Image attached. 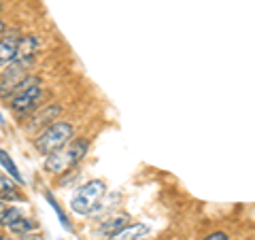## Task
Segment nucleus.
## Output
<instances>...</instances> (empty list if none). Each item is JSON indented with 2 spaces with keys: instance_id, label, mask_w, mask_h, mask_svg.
Segmentation results:
<instances>
[{
  "instance_id": "nucleus-1",
  "label": "nucleus",
  "mask_w": 255,
  "mask_h": 240,
  "mask_svg": "<svg viewBox=\"0 0 255 240\" xmlns=\"http://www.w3.org/2000/svg\"><path fill=\"white\" fill-rule=\"evenodd\" d=\"M75 136V127L68 121H53L51 125H47L45 130H41L34 138V149L38 155H51L55 151H60L73 140Z\"/></svg>"
},
{
  "instance_id": "nucleus-2",
  "label": "nucleus",
  "mask_w": 255,
  "mask_h": 240,
  "mask_svg": "<svg viewBox=\"0 0 255 240\" xmlns=\"http://www.w3.org/2000/svg\"><path fill=\"white\" fill-rule=\"evenodd\" d=\"M105 191H107L105 181H100V179L87 181L85 185H81L77 189V194L73 196V200H70V209H73V213H77V215L94 213L96 206L100 202V198L105 196Z\"/></svg>"
},
{
  "instance_id": "nucleus-3",
  "label": "nucleus",
  "mask_w": 255,
  "mask_h": 240,
  "mask_svg": "<svg viewBox=\"0 0 255 240\" xmlns=\"http://www.w3.org/2000/svg\"><path fill=\"white\" fill-rule=\"evenodd\" d=\"M45 96H47V92L41 83V85L28 87V90L15 94L9 100V107L17 117H28V115L34 113V111H38V107H41L43 100H45Z\"/></svg>"
},
{
  "instance_id": "nucleus-4",
  "label": "nucleus",
  "mask_w": 255,
  "mask_h": 240,
  "mask_svg": "<svg viewBox=\"0 0 255 240\" xmlns=\"http://www.w3.org/2000/svg\"><path fill=\"white\" fill-rule=\"evenodd\" d=\"M41 47H43V41L36 34L21 36L19 45H17V53H15V60H34V55Z\"/></svg>"
},
{
  "instance_id": "nucleus-5",
  "label": "nucleus",
  "mask_w": 255,
  "mask_h": 240,
  "mask_svg": "<svg viewBox=\"0 0 255 240\" xmlns=\"http://www.w3.org/2000/svg\"><path fill=\"white\" fill-rule=\"evenodd\" d=\"M62 115V107L60 105H45L43 111H38V113L32 117L30 121V130H34V127H43V125H51L53 121H58Z\"/></svg>"
},
{
  "instance_id": "nucleus-6",
  "label": "nucleus",
  "mask_w": 255,
  "mask_h": 240,
  "mask_svg": "<svg viewBox=\"0 0 255 240\" xmlns=\"http://www.w3.org/2000/svg\"><path fill=\"white\" fill-rule=\"evenodd\" d=\"M68 168H73V166H70V157L66 153V147L45 157V170L49 174H62V172H66Z\"/></svg>"
},
{
  "instance_id": "nucleus-7",
  "label": "nucleus",
  "mask_w": 255,
  "mask_h": 240,
  "mask_svg": "<svg viewBox=\"0 0 255 240\" xmlns=\"http://www.w3.org/2000/svg\"><path fill=\"white\" fill-rule=\"evenodd\" d=\"M21 34L19 32H6L4 38L0 41V64H9L15 60V53H17V45H19Z\"/></svg>"
},
{
  "instance_id": "nucleus-8",
  "label": "nucleus",
  "mask_w": 255,
  "mask_h": 240,
  "mask_svg": "<svg viewBox=\"0 0 255 240\" xmlns=\"http://www.w3.org/2000/svg\"><path fill=\"white\" fill-rule=\"evenodd\" d=\"M126 226H130V217H128L126 213H117V215H111L109 219H105L102 221V226H100V230H98V234L100 236H113V234H117L119 230H124Z\"/></svg>"
},
{
  "instance_id": "nucleus-9",
  "label": "nucleus",
  "mask_w": 255,
  "mask_h": 240,
  "mask_svg": "<svg viewBox=\"0 0 255 240\" xmlns=\"http://www.w3.org/2000/svg\"><path fill=\"white\" fill-rule=\"evenodd\" d=\"M87 151H90V140H87V138L70 140L68 145H66V153L70 157V166H77L87 155Z\"/></svg>"
},
{
  "instance_id": "nucleus-10",
  "label": "nucleus",
  "mask_w": 255,
  "mask_h": 240,
  "mask_svg": "<svg viewBox=\"0 0 255 240\" xmlns=\"http://www.w3.org/2000/svg\"><path fill=\"white\" fill-rule=\"evenodd\" d=\"M147 234H149V226H145V223H134V226H126L124 230H119L117 234L109 236V240H134V238H140Z\"/></svg>"
},
{
  "instance_id": "nucleus-11",
  "label": "nucleus",
  "mask_w": 255,
  "mask_h": 240,
  "mask_svg": "<svg viewBox=\"0 0 255 240\" xmlns=\"http://www.w3.org/2000/svg\"><path fill=\"white\" fill-rule=\"evenodd\" d=\"M0 164H2V168H4L6 172H9V177H11V179H13L15 183H17L19 187H21V185H26V179H23L21 174H19V168L15 166L13 157H11L9 153H6L4 149H0Z\"/></svg>"
},
{
  "instance_id": "nucleus-12",
  "label": "nucleus",
  "mask_w": 255,
  "mask_h": 240,
  "mask_svg": "<svg viewBox=\"0 0 255 240\" xmlns=\"http://www.w3.org/2000/svg\"><path fill=\"white\" fill-rule=\"evenodd\" d=\"M6 232H11V234H19V236H26V234H32V232H38V223L34 219L21 217L19 221H15L11 228H6Z\"/></svg>"
},
{
  "instance_id": "nucleus-13",
  "label": "nucleus",
  "mask_w": 255,
  "mask_h": 240,
  "mask_svg": "<svg viewBox=\"0 0 255 240\" xmlns=\"http://www.w3.org/2000/svg\"><path fill=\"white\" fill-rule=\"evenodd\" d=\"M45 198H47V202H49V204H51V209L55 211V215H58V217H60V223H62V228H64V230H66V232H73V223H70V219H68V215H66V213H64V209H62V206H60V202H58V200H55V196L51 194V191H49V189H47V191H45Z\"/></svg>"
},
{
  "instance_id": "nucleus-14",
  "label": "nucleus",
  "mask_w": 255,
  "mask_h": 240,
  "mask_svg": "<svg viewBox=\"0 0 255 240\" xmlns=\"http://www.w3.org/2000/svg\"><path fill=\"white\" fill-rule=\"evenodd\" d=\"M23 217V213H21V209L19 206H9V209H6V213L2 215V219H0V228H11L15 221H19Z\"/></svg>"
},
{
  "instance_id": "nucleus-15",
  "label": "nucleus",
  "mask_w": 255,
  "mask_h": 240,
  "mask_svg": "<svg viewBox=\"0 0 255 240\" xmlns=\"http://www.w3.org/2000/svg\"><path fill=\"white\" fill-rule=\"evenodd\" d=\"M17 183H15L9 174H0V196H4V194H11V191H15L17 187Z\"/></svg>"
},
{
  "instance_id": "nucleus-16",
  "label": "nucleus",
  "mask_w": 255,
  "mask_h": 240,
  "mask_svg": "<svg viewBox=\"0 0 255 240\" xmlns=\"http://www.w3.org/2000/svg\"><path fill=\"white\" fill-rule=\"evenodd\" d=\"M204 240H230V236L226 234V232H213V234L204 236Z\"/></svg>"
},
{
  "instance_id": "nucleus-17",
  "label": "nucleus",
  "mask_w": 255,
  "mask_h": 240,
  "mask_svg": "<svg viewBox=\"0 0 255 240\" xmlns=\"http://www.w3.org/2000/svg\"><path fill=\"white\" fill-rule=\"evenodd\" d=\"M19 240H43V236H38L36 232H32V234H26V236H21Z\"/></svg>"
},
{
  "instance_id": "nucleus-18",
  "label": "nucleus",
  "mask_w": 255,
  "mask_h": 240,
  "mask_svg": "<svg viewBox=\"0 0 255 240\" xmlns=\"http://www.w3.org/2000/svg\"><path fill=\"white\" fill-rule=\"evenodd\" d=\"M9 206H11L9 202H2V200H0V219H2V215L6 213V209H9Z\"/></svg>"
},
{
  "instance_id": "nucleus-19",
  "label": "nucleus",
  "mask_w": 255,
  "mask_h": 240,
  "mask_svg": "<svg viewBox=\"0 0 255 240\" xmlns=\"http://www.w3.org/2000/svg\"><path fill=\"white\" fill-rule=\"evenodd\" d=\"M4 32H6V23L0 19V34H4Z\"/></svg>"
},
{
  "instance_id": "nucleus-20",
  "label": "nucleus",
  "mask_w": 255,
  "mask_h": 240,
  "mask_svg": "<svg viewBox=\"0 0 255 240\" xmlns=\"http://www.w3.org/2000/svg\"><path fill=\"white\" fill-rule=\"evenodd\" d=\"M134 240H147V236H140V238H134Z\"/></svg>"
},
{
  "instance_id": "nucleus-21",
  "label": "nucleus",
  "mask_w": 255,
  "mask_h": 240,
  "mask_svg": "<svg viewBox=\"0 0 255 240\" xmlns=\"http://www.w3.org/2000/svg\"><path fill=\"white\" fill-rule=\"evenodd\" d=\"M0 123H4V117L2 115H0Z\"/></svg>"
},
{
  "instance_id": "nucleus-22",
  "label": "nucleus",
  "mask_w": 255,
  "mask_h": 240,
  "mask_svg": "<svg viewBox=\"0 0 255 240\" xmlns=\"http://www.w3.org/2000/svg\"><path fill=\"white\" fill-rule=\"evenodd\" d=\"M0 70H2V68H0Z\"/></svg>"
}]
</instances>
